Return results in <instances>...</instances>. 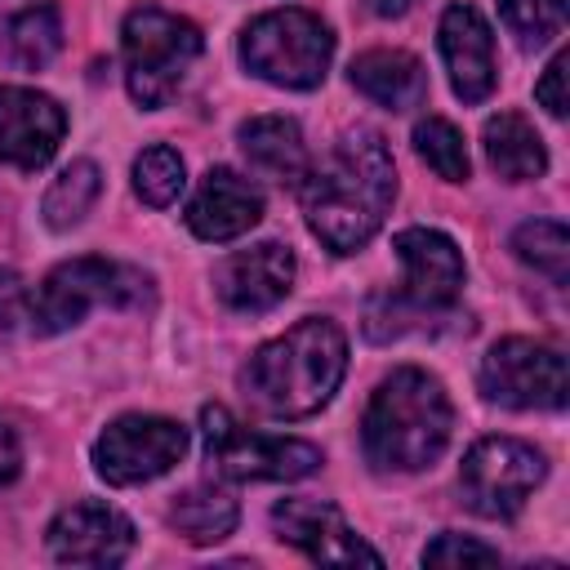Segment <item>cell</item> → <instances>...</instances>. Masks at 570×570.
Here are the masks:
<instances>
[{"mask_svg":"<svg viewBox=\"0 0 570 570\" xmlns=\"http://www.w3.org/2000/svg\"><path fill=\"white\" fill-rule=\"evenodd\" d=\"M156 303V285L142 267L116 263V258H67L58 263L31 294H27V321L36 334H62L85 321L94 307L116 312H147Z\"/></svg>","mask_w":570,"mask_h":570,"instance_id":"4","label":"cell"},{"mask_svg":"<svg viewBox=\"0 0 570 570\" xmlns=\"http://www.w3.org/2000/svg\"><path fill=\"white\" fill-rule=\"evenodd\" d=\"M419 0H365V9L374 13V18H401V13H410Z\"/></svg>","mask_w":570,"mask_h":570,"instance_id":"32","label":"cell"},{"mask_svg":"<svg viewBox=\"0 0 570 570\" xmlns=\"http://www.w3.org/2000/svg\"><path fill=\"white\" fill-rule=\"evenodd\" d=\"M169 521L174 530L196 543V548H209L218 539H227L240 521V503L232 499V490L223 485H191L183 494H174V508H169Z\"/></svg>","mask_w":570,"mask_h":570,"instance_id":"22","label":"cell"},{"mask_svg":"<svg viewBox=\"0 0 570 570\" xmlns=\"http://www.w3.org/2000/svg\"><path fill=\"white\" fill-rule=\"evenodd\" d=\"M481 147H485L490 169L503 183H530V178H543V169H548V147L521 111L490 116L481 129Z\"/></svg>","mask_w":570,"mask_h":570,"instance_id":"20","label":"cell"},{"mask_svg":"<svg viewBox=\"0 0 570 570\" xmlns=\"http://www.w3.org/2000/svg\"><path fill=\"white\" fill-rule=\"evenodd\" d=\"M258 218H263V191L227 165H214L200 178L196 196L187 200V227L209 245L245 236L249 227H258Z\"/></svg>","mask_w":570,"mask_h":570,"instance_id":"17","label":"cell"},{"mask_svg":"<svg viewBox=\"0 0 570 570\" xmlns=\"http://www.w3.org/2000/svg\"><path fill=\"white\" fill-rule=\"evenodd\" d=\"M120 49H125L129 98L138 107L156 111V107H165L178 94V85L187 80L191 62L205 49V40H200V27L191 18L156 9V4H142V9H134L125 18Z\"/></svg>","mask_w":570,"mask_h":570,"instance_id":"6","label":"cell"},{"mask_svg":"<svg viewBox=\"0 0 570 570\" xmlns=\"http://www.w3.org/2000/svg\"><path fill=\"white\" fill-rule=\"evenodd\" d=\"M543 476H548V463L534 445H525L517 436H481L463 454L459 490L476 517L512 521L525 508V499L539 490Z\"/></svg>","mask_w":570,"mask_h":570,"instance_id":"9","label":"cell"},{"mask_svg":"<svg viewBox=\"0 0 570 570\" xmlns=\"http://www.w3.org/2000/svg\"><path fill=\"white\" fill-rule=\"evenodd\" d=\"M240 151L245 160L272 178V183H298L307 174V142H303V129L298 120L289 116H249L240 129Z\"/></svg>","mask_w":570,"mask_h":570,"instance_id":"19","label":"cell"},{"mask_svg":"<svg viewBox=\"0 0 570 570\" xmlns=\"http://www.w3.org/2000/svg\"><path fill=\"white\" fill-rule=\"evenodd\" d=\"M566 53H552V62L543 67V80L534 85V98H539V107L548 111V116H566Z\"/></svg>","mask_w":570,"mask_h":570,"instance_id":"29","label":"cell"},{"mask_svg":"<svg viewBox=\"0 0 570 570\" xmlns=\"http://www.w3.org/2000/svg\"><path fill=\"white\" fill-rule=\"evenodd\" d=\"M334 58V31L307 9H267L240 31V62L276 89H316Z\"/></svg>","mask_w":570,"mask_h":570,"instance_id":"7","label":"cell"},{"mask_svg":"<svg viewBox=\"0 0 570 570\" xmlns=\"http://www.w3.org/2000/svg\"><path fill=\"white\" fill-rule=\"evenodd\" d=\"M294 249L281 245V240H258L249 249H236L227 254L218 267H214V289L218 298L240 312V316H263L272 307H281L294 289Z\"/></svg>","mask_w":570,"mask_h":570,"instance_id":"12","label":"cell"},{"mask_svg":"<svg viewBox=\"0 0 570 570\" xmlns=\"http://www.w3.org/2000/svg\"><path fill=\"white\" fill-rule=\"evenodd\" d=\"M481 392L508 410H561L570 396L566 356L534 338H499L481 361Z\"/></svg>","mask_w":570,"mask_h":570,"instance_id":"10","label":"cell"},{"mask_svg":"<svg viewBox=\"0 0 570 570\" xmlns=\"http://www.w3.org/2000/svg\"><path fill=\"white\" fill-rule=\"evenodd\" d=\"M414 151L419 160L445 178V183H463L472 174V160H468V147H463V134L445 120V116H428L414 125Z\"/></svg>","mask_w":570,"mask_h":570,"instance_id":"25","label":"cell"},{"mask_svg":"<svg viewBox=\"0 0 570 570\" xmlns=\"http://www.w3.org/2000/svg\"><path fill=\"white\" fill-rule=\"evenodd\" d=\"M98 191H102L98 165H94V160H71V165L49 183V191H45V200H40V214H45V223H49L53 232H71V227L94 209Z\"/></svg>","mask_w":570,"mask_h":570,"instance_id":"23","label":"cell"},{"mask_svg":"<svg viewBox=\"0 0 570 570\" xmlns=\"http://www.w3.org/2000/svg\"><path fill=\"white\" fill-rule=\"evenodd\" d=\"M45 543L62 566H120L134 552V521L111 503H71L49 521Z\"/></svg>","mask_w":570,"mask_h":570,"instance_id":"14","label":"cell"},{"mask_svg":"<svg viewBox=\"0 0 570 570\" xmlns=\"http://www.w3.org/2000/svg\"><path fill=\"white\" fill-rule=\"evenodd\" d=\"M22 472V445L13 436V428L0 419V485H9Z\"/></svg>","mask_w":570,"mask_h":570,"instance_id":"31","label":"cell"},{"mask_svg":"<svg viewBox=\"0 0 570 570\" xmlns=\"http://www.w3.org/2000/svg\"><path fill=\"white\" fill-rule=\"evenodd\" d=\"M512 249L521 263H530L534 272H543L548 281L566 285V272H570V232L552 218H530L512 232Z\"/></svg>","mask_w":570,"mask_h":570,"instance_id":"24","label":"cell"},{"mask_svg":"<svg viewBox=\"0 0 570 570\" xmlns=\"http://www.w3.org/2000/svg\"><path fill=\"white\" fill-rule=\"evenodd\" d=\"M454 432V405L436 374L419 365L392 370L361 419V450L379 472H419L441 459Z\"/></svg>","mask_w":570,"mask_h":570,"instance_id":"3","label":"cell"},{"mask_svg":"<svg viewBox=\"0 0 570 570\" xmlns=\"http://www.w3.org/2000/svg\"><path fill=\"white\" fill-rule=\"evenodd\" d=\"M396 200V160L379 129H347L321 165L298 178V205L307 232L330 254L365 249L387 223Z\"/></svg>","mask_w":570,"mask_h":570,"instance_id":"1","label":"cell"},{"mask_svg":"<svg viewBox=\"0 0 570 570\" xmlns=\"http://www.w3.org/2000/svg\"><path fill=\"white\" fill-rule=\"evenodd\" d=\"M347 76H352V89H361L370 102L387 111H410L428 98V71L405 49H365L361 58H352Z\"/></svg>","mask_w":570,"mask_h":570,"instance_id":"18","label":"cell"},{"mask_svg":"<svg viewBox=\"0 0 570 570\" xmlns=\"http://www.w3.org/2000/svg\"><path fill=\"white\" fill-rule=\"evenodd\" d=\"M0 49L13 67L22 71H40L53 62V53L62 49V13L53 4H31L18 9L0 22Z\"/></svg>","mask_w":570,"mask_h":570,"instance_id":"21","label":"cell"},{"mask_svg":"<svg viewBox=\"0 0 570 570\" xmlns=\"http://www.w3.org/2000/svg\"><path fill=\"white\" fill-rule=\"evenodd\" d=\"M499 13L525 49L548 45L566 27V0H499Z\"/></svg>","mask_w":570,"mask_h":570,"instance_id":"27","label":"cell"},{"mask_svg":"<svg viewBox=\"0 0 570 570\" xmlns=\"http://www.w3.org/2000/svg\"><path fill=\"white\" fill-rule=\"evenodd\" d=\"M183 187H187V169H183V156L174 147L138 151V160H134V191H138L142 205L165 209V205H174L183 196Z\"/></svg>","mask_w":570,"mask_h":570,"instance_id":"26","label":"cell"},{"mask_svg":"<svg viewBox=\"0 0 570 570\" xmlns=\"http://www.w3.org/2000/svg\"><path fill=\"white\" fill-rule=\"evenodd\" d=\"M0 321H27V289L13 272H0Z\"/></svg>","mask_w":570,"mask_h":570,"instance_id":"30","label":"cell"},{"mask_svg":"<svg viewBox=\"0 0 570 570\" xmlns=\"http://www.w3.org/2000/svg\"><path fill=\"white\" fill-rule=\"evenodd\" d=\"M441 58L450 71V89L463 102H485L494 94V36L490 22L472 4H450L441 13Z\"/></svg>","mask_w":570,"mask_h":570,"instance_id":"16","label":"cell"},{"mask_svg":"<svg viewBox=\"0 0 570 570\" xmlns=\"http://www.w3.org/2000/svg\"><path fill=\"white\" fill-rule=\"evenodd\" d=\"M205 459L227 481H303L321 468V450L298 436H272L245 428L227 405L200 410Z\"/></svg>","mask_w":570,"mask_h":570,"instance_id":"8","label":"cell"},{"mask_svg":"<svg viewBox=\"0 0 570 570\" xmlns=\"http://www.w3.org/2000/svg\"><path fill=\"white\" fill-rule=\"evenodd\" d=\"M423 566H499V548H490L472 534L445 530L423 548Z\"/></svg>","mask_w":570,"mask_h":570,"instance_id":"28","label":"cell"},{"mask_svg":"<svg viewBox=\"0 0 570 570\" xmlns=\"http://www.w3.org/2000/svg\"><path fill=\"white\" fill-rule=\"evenodd\" d=\"M67 134V111L27 85H0V160L13 169H40L53 160Z\"/></svg>","mask_w":570,"mask_h":570,"instance_id":"15","label":"cell"},{"mask_svg":"<svg viewBox=\"0 0 570 570\" xmlns=\"http://www.w3.org/2000/svg\"><path fill=\"white\" fill-rule=\"evenodd\" d=\"M187 428L165 414H120L94 441V468L107 485H142L187 454Z\"/></svg>","mask_w":570,"mask_h":570,"instance_id":"11","label":"cell"},{"mask_svg":"<svg viewBox=\"0 0 570 570\" xmlns=\"http://www.w3.org/2000/svg\"><path fill=\"white\" fill-rule=\"evenodd\" d=\"M347 374V338L330 316H303L281 338L263 343L245 370L240 392L267 419H307L338 392Z\"/></svg>","mask_w":570,"mask_h":570,"instance_id":"2","label":"cell"},{"mask_svg":"<svg viewBox=\"0 0 570 570\" xmlns=\"http://www.w3.org/2000/svg\"><path fill=\"white\" fill-rule=\"evenodd\" d=\"M272 530L321 566H383V557L352 530V521L321 499H281L272 508Z\"/></svg>","mask_w":570,"mask_h":570,"instance_id":"13","label":"cell"},{"mask_svg":"<svg viewBox=\"0 0 570 570\" xmlns=\"http://www.w3.org/2000/svg\"><path fill=\"white\" fill-rule=\"evenodd\" d=\"M392 249L401 258V289L370 298V303L387 307V316L365 312V330L379 325L370 338H396L401 321H410V312H419V316L450 312L463 289V276H468L459 245L436 227H405V232H396Z\"/></svg>","mask_w":570,"mask_h":570,"instance_id":"5","label":"cell"}]
</instances>
